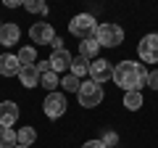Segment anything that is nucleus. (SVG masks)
Wrapping results in <instances>:
<instances>
[{
  "mask_svg": "<svg viewBox=\"0 0 158 148\" xmlns=\"http://www.w3.org/2000/svg\"><path fill=\"white\" fill-rule=\"evenodd\" d=\"M148 77H150V72L140 61H121L113 66V82L124 93H132V90L142 93V85H148Z\"/></svg>",
  "mask_w": 158,
  "mask_h": 148,
  "instance_id": "f257e3e1",
  "label": "nucleus"
},
{
  "mask_svg": "<svg viewBox=\"0 0 158 148\" xmlns=\"http://www.w3.org/2000/svg\"><path fill=\"white\" fill-rule=\"evenodd\" d=\"M77 98H79V106H85V108H95L103 103V98H106V93H103V85H98V82L87 80L79 85L77 90Z\"/></svg>",
  "mask_w": 158,
  "mask_h": 148,
  "instance_id": "f03ea898",
  "label": "nucleus"
},
{
  "mask_svg": "<svg viewBox=\"0 0 158 148\" xmlns=\"http://www.w3.org/2000/svg\"><path fill=\"white\" fill-rule=\"evenodd\" d=\"M95 40H98V45H103V48H116V45L124 42V29L118 27V24H111V21L98 24Z\"/></svg>",
  "mask_w": 158,
  "mask_h": 148,
  "instance_id": "7ed1b4c3",
  "label": "nucleus"
},
{
  "mask_svg": "<svg viewBox=\"0 0 158 148\" xmlns=\"http://www.w3.org/2000/svg\"><path fill=\"white\" fill-rule=\"evenodd\" d=\"M95 29H98V21H95L92 13H79V16H74L71 21H69V32H71L74 37H82V40L95 37Z\"/></svg>",
  "mask_w": 158,
  "mask_h": 148,
  "instance_id": "20e7f679",
  "label": "nucleus"
},
{
  "mask_svg": "<svg viewBox=\"0 0 158 148\" xmlns=\"http://www.w3.org/2000/svg\"><path fill=\"white\" fill-rule=\"evenodd\" d=\"M66 108H69L66 95L58 93V90L56 93H48L45 101H42V111H45L48 119H58V116H63V114H66Z\"/></svg>",
  "mask_w": 158,
  "mask_h": 148,
  "instance_id": "39448f33",
  "label": "nucleus"
},
{
  "mask_svg": "<svg viewBox=\"0 0 158 148\" xmlns=\"http://www.w3.org/2000/svg\"><path fill=\"white\" fill-rule=\"evenodd\" d=\"M137 53H140V63H158V32L145 34L137 45Z\"/></svg>",
  "mask_w": 158,
  "mask_h": 148,
  "instance_id": "423d86ee",
  "label": "nucleus"
},
{
  "mask_svg": "<svg viewBox=\"0 0 158 148\" xmlns=\"http://www.w3.org/2000/svg\"><path fill=\"white\" fill-rule=\"evenodd\" d=\"M29 37H32V42H37V45H53L56 29H53L48 21H37V24H32V29H29Z\"/></svg>",
  "mask_w": 158,
  "mask_h": 148,
  "instance_id": "0eeeda50",
  "label": "nucleus"
},
{
  "mask_svg": "<svg viewBox=\"0 0 158 148\" xmlns=\"http://www.w3.org/2000/svg\"><path fill=\"white\" fill-rule=\"evenodd\" d=\"M90 77H92V82H98V85L113 80L111 61H106V58H95V61H90Z\"/></svg>",
  "mask_w": 158,
  "mask_h": 148,
  "instance_id": "6e6552de",
  "label": "nucleus"
},
{
  "mask_svg": "<svg viewBox=\"0 0 158 148\" xmlns=\"http://www.w3.org/2000/svg\"><path fill=\"white\" fill-rule=\"evenodd\" d=\"M19 119V103L16 101H3L0 103V127H13Z\"/></svg>",
  "mask_w": 158,
  "mask_h": 148,
  "instance_id": "1a4fd4ad",
  "label": "nucleus"
},
{
  "mask_svg": "<svg viewBox=\"0 0 158 148\" xmlns=\"http://www.w3.org/2000/svg\"><path fill=\"white\" fill-rule=\"evenodd\" d=\"M21 72V63L13 53H0V77H16Z\"/></svg>",
  "mask_w": 158,
  "mask_h": 148,
  "instance_id": "9d476101",
  "label": "nucleus"
},
{
  "mask_svg": "<svg viewBox=\"0 0 158 148\" xmlns=\"http://www.w3.org/2000/svg\"><path fill=\"white\" fill-rule=\"evenodd\" d=\"M71 53L66 50V48H61V50H53V56L48 58L50 61V66H53V72L56 74H61V72H66V69H71Z\"/></svg>",
  "mask_w": 158,
  "mask_h": 148,
  "instance_id": "9b49d317",
  "label": "nucleus"
},
{
  "mask_svg": "<svg viewBox=\"0 0 158 148\" xmlns=\"http://www.w3.org/2000/svg\"><path fill=\"white\" fill-rule=\"evenodd\" d=\"M19 37H21V29H19V24L6 21L3 27H0V45L11 48V45H16V42H19Z\"/></svg>",
  "mask_w": 158,
  "mask_h": 148,
  "instance_id": "f8f14e48",
  "label": "nucleus"
},
{
  "mask_svg": "<svg viewBox=\"0 0 158 148\" xmlns=\"http://www.w3.org/2000/svg\"><path fill=\"white\" fill-rule=\"evenodd\" d=\"M19 80H21V85L24 87H37L40 85V72H37V66H21V72H19Z\"/></svg>",
  "mask_w": 158,
  "mask_h": 148,
  "instance_id": "ddd939ff",
  "label": "nucleus"
},
{
  "mask_svg": "<svg viewBox=\"0 0 158 148\" xmlns=\"http://www.w3.org/2000/svg\"><path fill=\"white\" fill-rule=\"evenodd\" d=\"M98 53H100V45H98L95 37H87V40L79 42V56H85L87 61H90V58H95Z\"/></svg>",
  "mask_w": 158,
  "mask_h": 148,
  "instance_id": "4468645a",
  "label": "nucleus"
},
{
  "mask_svg": "<svg viewBox=\"0 0 158 148\" xmlns=\"http://www.w3.org/2000/svg\"><path fill=\"white\" fill-rule=\"evenodd\" d=\"M71 74L79 77V80H82L85 74H90V61H87L85 56H74L71 58Z\"/></svg>",
  "mask_w": 158,
  "mask_h": 148,
  "instance_id": "2eb2a0df",
  "label": "nucleus"
},
{
  "mask_svg": "<svg viewBox=\"0 0 158 148\" xmlns=\"http://www.w3.org/2000/svg\"><path fill=\"white\" fill-rule=\"evenodd\" d=\"M16 58H19L21 66H32V63H37V50H34L32 45H24V48H19Z\"/></svg>",
  "mask_w": 158,
  "mask_h": 148,
  "instance_id": "dca6fc26",
  "label": "nucleus"
},
{
  "mask_svg": "<svg viewBox=\"0 0 158 148\" xmlns=\"http://www.w3.org/2000/svg\"><path fill=\"white\" fill-rule=\"evenodd\" d=\"M34 140H37V130H34V127H21V130L16 132V143L19 146H29L32 148Z\"/></svg>",
  "mask_w": 158,
  "mask_h": 148,
  "instance_id": "f3484780",
  "label": "nucleus"
},
{
  "mask_svg": "<svg viewBox=\"0 0 158 148\" xmlns=\"http://www.w3.org/2000/svg\"><path fill=\"white\" fill-rule=\"evenodd\" d=\"M142 103H145V98H142V93H140V90L124 93V106L129 108V111H137V108H142Z\"/></svg>",
  "mask_w": 158,
  "mask_h": 148,
  "instance_id": "a211bd4d",
  "label": "nucleus"
},
{
  "mask_svg": "<svg viewBox=\"0 0 158 148\" xmlns=\"http://www.w3.org/2000/svg\"><path fill=\"white\" fill-rule=\"evenodd\" d=\"M58 85H61V77H58L56 72H48V74H42V77H40V87H45L48 93H56Z\"/></svg>",
  "mask_w": 158,
  "mask_h": 148,
  "instance_id": "6ab92c4d",
  "label": "nucleus"
},
{
  "mask_svg": "<svg viewBox=\"0 0 158 148\" xmlns=\"http://www.w3.org/2000/svg\"><path fill=\"white\" fill-rule=\"evenodd\" d=\"M16 130L13 127H0V148H16Z\"/></svg>",
  "mask_w": 158,
  "mask_h": 148,
  "instance_id": "aec40b11",
  "label": "nucleus"
},
{
  "mask_svg": "<svg viewBox=\"0 0 158 148\" xmlns=\"http://www.w3.org/2000/svg\"><path fill=\"white\" fill-rule=\"evenodd\" d=\"M79 85H82V80H79V77H74L71 72H69L66 77H61V87H63L66 93H77Z\"/></svg>",
  "mask_w": 158,
  "mask_h": 148,
  "instance_id": "412c9836",
  "label": "nucleus"
},
{
  "mask_svg": "<svg viewBox=\"0 0 158 148\" xmlns=\"http://www.w3.org/2000/svg\"><path fill=\"white\" fill-rule=\"evenodd\" d=\"M24 8H27L29 13H40V16L48 13V6L42 3V0H24Z\"/></svg>",
  "mask_w": 158,
  "mask_h": 148,
  "instance_id": "4be33fe9",
  "label": "nucleus"
},
{
  "mask_svg": "<svg viewBox=\"0 0 158 148\" xmlns=\"http://www.w3.org/2000/svg\"><path fill=\"white\" fill-rule=\"evenodd\" d=\"M100 143H103L106 148H116V146H118V135H116L113 130H108V132H103V135H100Z\"/></svg>",
  "mask_w": 158,
  "mask_h": 148,
  "instance_id": "5701e85b",
  "label": "nucleus"
},
{
  "mask_svg": "<svg viewBox=\"0 0 158 148\" xmlns=\"http://www.w3.org/2000/svg\"><path fill=\"white\" fill-rule=\"evenodd\" d=\"M34 66H37V72H40V77H42V74H48V72H53V66H50V61H37V63H34Z\"/></svg>",
  "mask_w": 158,
  "mask_h": 148,
  "instance_id": "b1692460",
  "label": "nucleus"
},
{
  "mask_svg": "<svg viewBox=\"0 0 158 148\" xmlns=\"http://www.w3.org/2000/svg\"><path fill=\"white\" fill-rule=\"evenodd\" d=\"M148 87L158 90V69H153V72H150V77H148Z\"/></svg>",
  "mask_w": 158,
  "mask_h": 148,
  "instance_id": "393cba45",
  "label": "nucleus"
},
{
  "mask_svg": "<svg viewBox=\"0 0 158 148\" xmlns=\"http://www.w3.org/2000/svg\"><path fill=\"white\" fill-rule=\"evenodd\" d=\"M82 148H106V146H103V143H100V137H98V140H87Z\"/></svg>",
  "mask_w": 158,
  "mask_h": 148,
  "instance_id": "a878e982",
  "label": "nucleus"
},
{
  "mask_svg": "<svg viewBox=\"0 0 158 148\" xmlns=\"http://www.w3.org/2000/svg\"><path fill=\"white\" fill-rule=\"evenodd\" d=\"M53 50H61V48H63V40H61V37H56V40H53Z\"/></svg>",
  "mask_w": 158,
  "mask_h": 148,
  "instance_id": "bb28decb",
  "label": "nucleus"
},
{
  "mask_svg": "<svg viewBox=\"0 0 158 148\" xmlns=\"http://www.w3.org/2000/svg\"><path fill=\"white\" fill-rule=\"evenodd\" d=\"M6 6L8 8H19V6H24V3H21V0H6Z\"/></svg>",
  "mask_w": 158,
  "mask_h": 148,
  "instance_id": "cd10ccee",
  "label": "nucleus"
},
{
  "mask_svg": "<svg viewBox=\"0 0 158 148\" xmlns=\"http://www.w3.org/2000/svg\"><path fill=\"white\" fill-rule=\"evenodd\" d=\"M16 148H29V146H16Z\"/></svg>",
  "mask_w": 158,
  "mask_h": 148,
  "instance_id": "c85d7f7f",
  "label": "nucleus"
},
{
  "mask_svg": "<svg viewBox=\"0 0 158 148\" xmlns=\"http://www.w3.org/2000/svg\"><path fill=\"white\" fill-rule=\"evenodd\" d=\"M0 27H3V21H0Z\"/></svg>",
  "mask_w": 158,
  "mask_h": 148,
  "instance_id": "c756f323",
  "label": "nucleus"
}]
</instances>
